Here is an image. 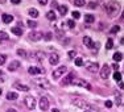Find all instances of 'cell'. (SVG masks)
<instances>
[{"instance_id":"obj_1","label":"cell","mask_w":124,"mask_h":112,"mask_svg":"<svg viewBox=\"0 0 124 112\" xmlns=\"http://www.w3.org/2000/svg\"><path fill=\"white\" fill-rule=\"evenodd\" d=\"M104 8H106V12H107V15L110 17L117 16L120 12V4L117 1H108L107 4L104 5Z\"/></svg>"},{"instance_id":"obj_2","label":"cell","mask_w":124,"mask_h":112,"mask_svg":"<svg viewBox=\"0 0 124 112\" xmlns=\"http://www.w3.org/2000/svg\"><path fill=\"white\" fill-rule=\"evenodd\" d=\"M34 83H37V86L38 87H42V88H50V83H49V81L46 78H37V79H34Z\"/></svg>"},{"instance_id":"obj_3","label":"cell","mask_w":124,"mask_h":112,"mask_svg":"<svg viewBox=\"0 0 124 112\" xmlns=\"http://www.w3.org/2000/svg\"><path fill=\"white\" fill-rule=\"evenodd\" d=\"M24 103L29 110H34V107H36V100H34L33 96H25Z\"/></svg>"},{"instance_id":"obj_4","label":"cell","mask_w":124,"mask_h":112,"mask_svg":"<svg viewBox=\"0 0 124 112\" xmlns=\"http://www.w3.org/2000/svg\"><path fill=\"white\" fill-rule=\"evenodd\" d=\"M74 73H70V74H67L66 76H65L63 79H62V82H61V84H63V86H67V84H71L73 83V81H74Z\"/></svg>"},{"instance_id":"obj_5","label":"cell","mask_w":124,"mask_h":112,"mask_svg":"<svg viewBox=\"0 0 124 112\" xmlns=\"http://www.w3.org/2000/svg\"><path fill=\"white\" fill-rule=\"evenodd\" d=\"M110 66L108 65H104V66L100 69V78L102 79H107L108 76H110Z\"/></svg>"},{"instance_id":"obj_6","label":"cell","mask_w":124,"mask_h":112,"mask_svg":"<svg viewBox=\"0 0 124 112\" xmlns=\"http://www.w3.org/2000/svg\"><path fill=\"white\" fill-rule=\"evenodd\" d=\"M66 70H67L66 66H60L57 70H54V71H53V78H54V79H58L62 74H65V73H66Z\"/></svg>"},{"instance_id":"obj_7","label":"cell","mask_w":124,"mask_h":112,"mask_svg":"<svg viewBox=\"0 0 124 112\" xmlns=\"http://www.w3.org/2000/svg\"><path fill=\"white\" fill-rule=\"evenodd\" d=\"M71 84H77V86H81V87H86L87 90H91V86L87 83L86 81H83V79H77L74 78V81H73Z\"/></svg>"},{"instance_id":"obj_8","label":"cell","mask_w":124,"mask_h":112,"mask_svg":"<svg viewBox=\"0 0 124 112\" xmlns=\"http://www.w3.org/2000/svg\"><path fill=\"white\" fill-rule=\"evenodd\" d=\"M42 37H44L42 32H31L29 33V40H32V41H40Z\"/></svg>"},{"instance_id":"obj_9","label":"cell","mask_w":124,"mask_h":112,"mask_svg":"<svg viewBox=\"0 0 124 112\" xmlns=\"http://www.w3.org/2000/svg\"><path fill=\"white\" fill-rule=\"evenodd\" d=\"M86 69L90 73H95V71H98V70H99V65L96 62H87L86 63Z\"/></svg>"},{"instance_id":"obj_10","label":"cell","mask_w":124,"mask_h":112,"mask_svg":"<svg viewBox=\"0 0 124 112\" xmlns=\"http://www.w3.org/2000/svg\"><path fill=\"white\" fill-rule=\"evenodd\" d=\"M40 108H41V111H46L49 108V100H48V98H41L40 99Z\"/></svg>"},{"instance_id":"obj_11","label":"cell","mask_w":124,"mask_h":112,"mask_svg":"<svg viewBox=\"0 0 124 112\" xmlns=\"http://www.w3.org/2000/svg\"><path fill=\"white\" fill-rule=\"evenodd\" d=\"M45 70L44 69H40V67H34V66H32V67H29L28 69V73L31 75H37V74H41V73H44Z\"/></svg>"},{"instance_id":"obj_12","label":"cell","mask_w":124,"mask_h":112,"mask_svg":"<svg viewBox=\"0 0 124 112\" xmlns=\"http://www.w3.org/2000/svg\"><path fill=\"white\" fill-rule=\"evenodd\" d=\"M83 44L87 46V48H90V49L95 48V44H94V41L91 40L88 36H85V37H83Z\"/></svg>"},{"instance_id":"obj_13","label":"cell","mask_w":124,"mask_h":112,"mask_svg":"<svg viewBox=\"0 0 124 112\" xmlns=\"http://www.w3.org/2000/svg\"><path fill=\"white\" fill-rule=\"evenodd\" d=\"M58 61H60V57H58L57 53H53V54L49 57V62H50V65H52V66H53V65H57Z\"/></svg>"},{"instance_id":"obj_14","label":"cell","mask_w":124,"mask_h":112,"mask_svg":"<svg viewBox=\"0 0 124 112\" xmlns=\"http://www.w3.org/2000/svg\"><path fill=\"white\" fill-rule=\"evenodd\" d=\"M73 103H74L77 107H79V108H87V107H88V104H87L86 102H83V100H79V99L73 100Z\"/></svg>"},{"instance_id":"obj_15","label":"cell","mask_w":124,"mask_h":112,"mask_svg":"<svg viewBox=\"0 0 124 112\" xmlns=\"http://www.w3.org/2000/svg\"><path fill=\"white\" fill-rule=\"evenodd\" d=\"M1 20L5 22V24H9V22L13 21V16H12V15H8V13H4L1 16Z\"/></svg>"},{"instance_id":"obj_16","label":"cell","mask_w":124,"mask_h":112,"mask_svg":"<svg viewBox=\"0 0 124 112\" xmlns=\"http://www.w3.org/2000/svg\"><path fill=\"white\" fill-rule=\"evenodd\" d=\"M115 98H116V104L117 105H123L124 104V95L116 92V94H115Z\"/></svg>"},{"instance_id":"obj_17","label":"cell","mask_w":124,"mask_h":112,"mask_svg":"<svg viewBox=\"0 0 124 112\" xmlns=\"http://www.w3.org/2000/svg\"><path fill=\"white\" fill-rule=\"evenodd\" d=\"M20 67V62L19 61H13V62H11V65L8 66V70L9 71H15V70H17Z\"/></svg>"},{"instance_id":"obj_18","label":"cell","mask_w":124,"mask_h":112,"mask_svg":"<svg viewBox=\"0 0 124 112\" xmlns=\"http://www.w3.org/2000/svg\"><path fill=\"white\" fill-rule=\"evenodd\" d=\"M85 21H86L87 24H93V22L95 21V17H94L93 15H85Z\"/></svg>"},{"instance_id":"obj_19","label":"cell","mask_w":124,"mask_h":112,"mask_svg":"<svg viewBox=\"0 0 124 112\" xmlns=\"http://www.w3.org/2000/svg\"><path fill=\"white\" fill-rule=\"evenodd\" d=\"M46 19L50 20V21H54V20L57 19V16H55V13L53 12V11H49V12L46 13Z\"/></svg>"},{"instance_id":"obj_20","label":"cell","mask_w":124,"mask_h":112,"mask_svg":"<svg viewBox=\"0 0 124 112\" xmlns=\"http://www.w3.org/2000/svg\"><path fill=\"white\" fill-rule=\"evenodd\" d=\"M28 13H29V16H31V17H34V19L38 17V11L36 9V8H31V9L28 11Z\"/></svg>"},{"instance_id":"obj_21","label":"cell","mask_w":124,"mask_h":112,"mask_svg":"<svg viewBox=\"0 0 124 112\" xmlns=\"http://www.w3.org/2000/svg\"><path fill=\"white\" fill-rule=\"evenodd\" d=\"M11 32H13V34H16V36H23V29L19 28V26L12 28V30H11Z\"/></svg>"},{"instance_id":"obj_22","label":"cell","mask_w":124,"mask_h":112,"mask_svg":"<svg viewBox=\"0 0 124 112\" xmlns=\"http://www.w3.org/2000/svg\"><path fill=\"white\" fill-rule=\"evenodd\" d=\"M17 90H21V91H29V87L28 86H24V84H20V83H15L13 84Z\"/></svg>"},{"instance_id":"obj_23","label":"cell","mask_w":124,"mask_h":112,"mask_svg":"<svg viewBox=\"0 0 124 112\" xmlns=\"http://www.w3.org/2000/svg\"><path fill=\"white\" fill-rule=\"evenodd\" d=\"M17 98H19V95H17L16 92H8L7 94V99L8 100H16Z\"/></svg>"},{"instance_id":"obj_24","label":"cell","mask_w":124,"mask_h":112,"mask_svg":"<svg viewBox=\"0 0 124 112\" xmlns=\"http://www.w3.org/2000/svg\"><path fill=\"white\" fill-rule=\"evenodd\" d=\"M58 11H60V13L62 16H65L67 13V7L66 5H58Z\"/></svg>"},{"instance_id":"obj_25","label":"cell","mask_w":124,"mask_h":112,"mask_svg":"<svg viewBox=\"0 0 124 112\" xmlns=\"http://www.w3.org/2000/svg\"><path fill=\"white\" fill-rule=\"evenodd\" d=\"M112 58H114L115 62H119V61H122V60H123V54H122V53H115Z\"/></svg>"},{"instance_id":"obj_26","label":"cell","mask_w":124,"mask_h":112,"mask_svg":"<svg viewBox=\"0 0 124 112\" xmlns=\"http://www.w3.org/2000/svg\"><path fill=\"white\" fill-rule=\"evenodd\" d=\"M34 57H36L38 61H42L44 58H45V54H44V53H41V52H36V53H34Z\"/></svg>"},{"instance_id":"obj_27","label":"cell","mask_w":124,"mask_h":112,"mask_svg":"<svg viewBox=\"0 0 124 112\" xmlns=\"http://www.w3.org/2000/svg\"><path fill=\"white\" fill-rule=\"evenodd\" d=\"M8 38H9V36H8L5 32H0V42H1V41H7Z\"/></svg>"},{"instance_id":"obj_28","label":"cell","mask_w":124,"mask_h":112,"mask_svg":"<svg viewBox=\"0 0 124 112\" xmlns=\"http://www.w3.org/2000/svg\"><path fill=\"white\" fill-rule=\"evenodd\" d=\"M112 48H114V41H112L111 38H108V40H107V44H106V49L110 50V49H112Z\"/></svg>"},{"instance_id":"obj_29","label":"cell","mask_w":124,"mask_h":112,"mask_svg":"<svg viewBox=\"0 0 124 112\" xmlns=\"http://www.w3.org/2000/svg\"><path fill=\"white\" fill-rule=\"evenodd\" d=\"M114 79L117 82H122V74H120L119 71H115L114 73Z\"/></svg>"},{"instance_id":"obj_30","label":"cell","mask_w":124,"mask_h":112,"mask_svg":"<svg viewBox=\"0 0 124 112\" xmlns=\"http://www.w3.org/2000/svg\"><path fill=\"white\" fill-rule=\"evenodd\" d=\"M74 5L82 7V5H85V0H74Z\"/></svg>"},{"instance_id":"obj_31","label":"cell","mask_w":124,"mask_h":112,"mask_svg":"<svg viewBox=\"0 0 124 112\" xmlns=\"http://www.w3.org/2000/svg\"><path fill=\"white\" fill-rule=\"evenodd\" d=\"M17 54H19L20 57H23V58L26 57V52H25V50H23V49H19V50H17Z\"/></svg>"},{"instance_id":"obj_32","label":"cell","mask_w":124,"mask_h":112,"mask_svg":"<svg viewBox=\"0 0 124 112\" xmlns=\"http://www.w3.org/2000/svg\"><path fill=\"white\" fill-rule=\"evenodd\" d=\"M119 30H120V26L119 25H115V26H112V28H111V33H117Z\"/></svg>"},{"instance_id":"obj_33","label":"cell","mask_w":124,"mask_h":112,"mask_svg":"<svg viewBox=\"0 0 124 112\" xmlns=\"http://www.w3.org/2000/svg\"><path fill=\"white\" fill-rule=\"evenodd\" d=\"M66 22H67V26H69L70 29H73V28H74V26H75V22L73 21V20H67Z\"/></svg>"},{"instance_id":"obj_34","label":"cell","mask_w":124,"mask_h":112,"mask_svg":"<svg viewBox=\"0 0 124 112\" xmlns=\"http://www.w3.org/2000/svg\"><path fill=\"white\" fill-rule=\"evenodd\" d=\"M28 26H29V28H36V26H37V22L29 20V21H28Z\"/></svg>"},{"instance_id":"obj_35","label":"cell","mask_w":124,"mask_h":112,"mask_svg":"<svg viewBox=\"0 0 124 112\" xmlns=\"http://www.w3.org/2000/svg\"><path fill=\"white\" fill-rule=\"evenodd\" d=\"M75 65H77V66H82V65H83L82 58H75Z\"/></svg>"},{"instance_id":"obj_36","label":"cell","mask_w":124,"mask_h":112,"mask_svg":"<svg viewBox=\"0 0 124 112\" xmlns=\"http://www.w3.org/2000/svg\"><path fill=\"white\" fill-rule=\"evenodd\" d=\"M44 37H45V40H46V41L52 40V33H50V32H48V33H45V34H44Z\"/></svg>"},{"instance_id":"obj_37","label":"cell","mask_w":124,"mask_h":112,"mask_svg":"<svg viewBox=\"0 0 124 112\" xmlns=\"http://www.w3.org/2000/svg\"><path fill=\"white\" fill-rule=\"evenodd\" d=\"M5 60H7V57H5V55H0V65H4L5 63Z\"/></svg>"},{"instance_id":"obj_38","label":"cell","mask_w":124,"mask_h":112,"mask_svg":"<svg viewBox=\"0 0 124 112\" xmlns=\"http://www.w3.org/2000/svg\"><path fill=\"white\" fill-rule=\"evenodd\" d=\"M75 55H77V53L74 52V50H70L69 52V58H74Z\"/></svg>"},{"instance_id":"obj_39","label":"cell","mask_w":124,"mask_h":112,"mask_svg":"<svg viewBox=\"0 0 124 112\" xmlns=\"http://www.w3.org/2000/svg\"><path fill=\"white\" fill-rule=\"evenodd\" d=\"M79 17H81V13L79 12H77V11L73 12V19H79Z\"/></svg>"},{"instance_id":"obj_40","label":"cell","mask_w":124,"mask_h":112,"mask_svg":"<svg viewBox=\"0 0 124 112\" xmlns=\"http://www.w3.org/2000/svg\"><path fill=\"white\" fill-rule=\"evenodd\" d=\"M106 107H107V108L112 107V102H111V100H107V102H106Z\"/></svg>"},{"instance_id":"obj_41","label":"cell","mask_w":124,"mask_h":112,"mask_svg":"<svg viewBox=\"0 0 124 112\" xmlns=\"http://www.w3.org/2000/svg\"><path fill=\"white\" fill-rule=\"evenodd\" d=\"M38 3H40L41 5H46L48 4V0H38Z\"/></svg>"},{"instance_id":"obj_42","label":"cell","mask_w":124,"mask_h":112,"mask_svg":"<svg viewBox=\"0 0 124 112\" xmlns=\"http://www.w3.org/2000/svg\"><path fill=\"white\" fill-rule=\"evenodd\" d=\"M11 3H12V4H20L21 0H11Z\"/></svg>"},{"instance_id":"obj_43","label":"cell","mask_w":124,"mask_h":112,"mask_svg":"<svg viewBox=\"0 0 124 112\" xmlns=\"http://www.w3.org/2000/svg\"><path fill=\"white\" fill-rule=\"evenodd\" d=\"M112 67L115 69V71H117V70H119V65H117V63H114V66H112Z\"/></svg>"},{"instance_id":"obj_44","label":"cell","mask_w":124,"mask_h":112,"mask_svg":"<svg viewBox=\"0 0 124 112\" xmlns=\"http://www.w3.org/2000/svg\"><path fill=\"white\" fill-rule=\"evenodd\" d=\"M69 44H70V38H66L65 42H63V45H69Z\"/></svg>"},{"instance_id":"obj_45","label":"cell","mask_w":124,"mask_h":112,"mask_svg":"<svg viewBox=\"0 0 124 112\" xmlns=\"http://www.w3.org/2000/svg\"><path fill=\"white\" fill-rule=\"evenodd\" d=\"M52 8H58V5H57V3H55V1L52 3Z\"/></svg>"},{"instance_id":"obj_46","label":"cell","mask_w":124,"mask_h":112,"mask_svg":"<svg viewBox=\"0 0 124 112\" xmlns=\"http://www.w3.org/2000/svg\"><path fill=\"white\" fill-rule=\"evenodd\" d=\"M119 87L122 88V90H124V83L123 82H119Z\"/></svg>"},{"instance_id":"obj_47","label":"cell","mask_w":124,"mask_h":112,"mask_svg":"<svg viewBox=\"0 0 124 112\" xmlns=\"http://www.w3.org/2000/svg\"><path fill=\"white\" fill-rule=\"evenodd\" d=\"M96 7V3H90V8H95Z\"/></svg>"},{"instance_id":"obj_48","label":"cell","mask_w":124,"mask_h":112,"mask_svg":"<svg viewBox=\"0 0 124 112\" xmlns=\"http://www.w3.org/2000/svg\"><path fill=\"white\" fill-rule=\"evenodd\" d=\"M7 112H17V111L13 110V108H9V110H7Z\"/></svg>"},{"instance_id":"obj_49","label":"cell","mask_w":124,"mask_h":112,"mask_svg":"<svg viewBox=\"0 0 124 112\" xmlns=\"http://www.w3.org/2000/svg\"><path fill=\"white\" fill-rule=\"evenodd\" d=\"M52 112H60V110H57V108H54V110H53Z\"/></svg>"},{"instance_id":"obj_50","label":"cell","mask_w":124,"mask_h":112,"mask_svg":"<svg viewBox=\"0 0 124 112\" xmlns=\"http://www.w3.org/2000/svg\"><path fill=\"white\" fill-rule=\"evenodd\" d=\"M122 17H123V19H124V11H123V15H122Z\"/></svg>"},{"instance_id":"obj_51","label":"cell","mask_w":124,"mask_h":112,"mask_svg":"<svg viewBox=\"0 0 124 112\" xmlns=\"http://www.w3.org/2000/svg\"><path fill=\"white\" fill-rule=\"evenodd\" d=\"M0 95H1V88H0Z\"/></svg>"},{"instance_id":"obj_52","label":"cell","mask_w":124,"mask_h":112,"mask_svg":"<svg viewBox=\"0 0 124 112\" xmlns=\"http://www.w3.org/2000/svg\"><path fill=\"white\" fill-rule=\"evenodd\" d=\"M85 112H91V111H85Z\"/></svg>"},{"instance_id":"obj_53","label":"cell","mask_w":124,"mask_h":112,"mask_svg":"<svg viewBox=\"0 0 124 112\" xmlns=\"http://www.w3.org/2000/svg\"><path fill=\"white\" fill-rule=\"evenodd\" d=\"M1 74H3V73H1V71H0V75H1Z\"/></svg>"}]
</instances>
